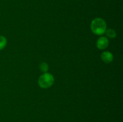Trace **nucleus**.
Instances as JSON below:
<instances>
[{
  "label": "nucleus",
  "mask_w": 123,
  "mask_h": 122,
  "mask_svg": "<svg viewBox=\"0 0 123 122\" xmlns=\"http://www.w3.org/2000/svg\"><path fill=\"white\" fill-rule=\"evenodd\" d=\"M106 23L102 18L97 17L93 19L91 23V29L94 34L102 35L106 31Z\"/></svg>",
  "instance_id": "f257e3e1"
},
{
  "label": "nucleus",
  "mask_w": 123,
  "mask_h": 122,
  "mask_svg": "<svg viewBox=\"0 0 123 122\" xmlns=\"http://www.w3.org/2000/svg\"><path fill=\"white\" fill-rule=\"evenodd\" d=\"M38 83L40 87H42V88H49L54 83V76L50 73H43L38 78Z\"/></svg>",
  "instance_id": "f03ea898"
},
{
  "label": "nucleus",
  "mask_w": 123,
  "mask_h": 122,
  "mask_svg": "<svg viewBox=\"0 0 123 122\" xmlns=\"http://www.w3.org/2000/svg\"><path fill=\"white\" fill-rule=\"evenodd\" d=\"M97 47L100 50H104L109 45V39L106 37H101L97 39L96 43Z\"/></svg>",
  "instance_id": "7ed1b4c3"
},
{
  "label": "nucleus",
  "mask_w": 123,
  "mask_h": 122,
  "mask_svg": "<svg viewBox=\"0 0 123 122\" xmlns=\"http://www.w3.org/2000/svg\"><path fill=\"white\" fill-rule=\"evenodd\" d=\"M101 59L105 63H109L113 61L114 56H113L112 53L109 51H104L101 54Z\"/></svg>",
  "instance_id": "20e7f679"
},
{
  "label": "nucleus",
  "mask_w": 123,
  "mask_h": 122,
  "mask_svg": "<svg viewBox=\"0 0 123 122\" xmlns=\"http://www.w3.org/2000/svg\"><path fill=\"white\" fill-rule=\"evenodd\" d=\"M105 33L107 36V38H115L117 36L116 32H115V30H114L113 29H106Z\"/></svg>",
  "instance_id": "39448f33"
},
{
  "label": "nucleus",
  "mask_w": 123,
  "mask_h": 122,
  "mask_svg": "<svg viewBox=\"0 0 123 122\" xmlns=\"http://www.w3.org/2000/svg\"><path fill=\"white\" fill-rule=\"evenodd\" d=\"M39 68L40 70L42 72H43V73H45L48 72V71L49 70V65L46 62H42L39 65Z\"/></svg>",
  "instance_id": "423d86ee"
},
{
  "label": "nucleus",
  "mask_w": 123,
  "mask_h": 122,
  "mask_svg": "<svg viewBox=\"0 0 123 122\" xmlns=\"http://www.w3.org/2000/svg\"><path fill=\"white\" fill-rule=\"evenodd\" d=\"M7 43V39L6 37L2 35H0V50H2L6 47Z\"/></svg>",
  "instance_id": "0eeeda50"
}]
</instances>
